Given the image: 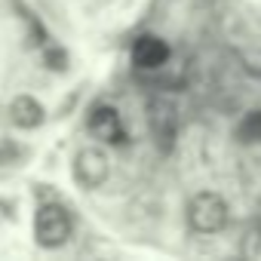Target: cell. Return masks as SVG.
Segmentation results:
<instances>
[{
	"label": "cell",
	"instance_id": "1",
	"mask_svg": "<svg viewBox=\"0 0 261 261\" xmlns=\"http://www.w3.org/2000/svg\"><path fill=\"white\" fill-rule=\"evenodd\" d=\"M74 218L62 203H43L34 215V240L43 249H59L71 240Z\"/></svg>",
	"mask_w": 261,
	"mask_h": 261
},
{
	"label": "cell",
	"instance_id": "2",
	"mask_svg": "<svg viewBox=\"0 0 261 261\" xmlns=\"http://www.w3.org/2000/svg\"><path fill=\"white\" fill-rule=\"evenodd\" d=\"M227 215H230V209H227L224 197L215 194V191H200L188 203V224L197 233H218V230H224Z\"/></svg>",
	"mask_w": 261,
	"mask_h": 261
},
{
	"label": "cell",
	"instance_id": "3",
	"mask_svg": "<svg viewBox=\"0 0 261 261\" xmlns=\"http://www.w3.org/2000/svg\"><path fill=\"white\" fill-rule=\"evenodd\" d=\"M71 172H74V181L86 191H95L108 181L111 175V160L101 148H80L74 154V163H71Z\"/></svg>",
	"mask_w": 261,
	"mask_h": 261
},
{
	"label": "cell",
	"instance_id": "4",
	"mask_svg": "<svg viewBox=\"0 0 261 261\" xmlns=\"http://www.w3.org/2000/svg\"><path fill=\"white\" fill-rule=\"evenodd\" d=\"M86 129H89L92 139H98L105 145H120L123 142V120H120V111L114 105L92 108V114L86 120Z\"/></svg>",
	"mask_w": 261,
	"mask_h": 261
},
{
	"label": "cell",
	"instance_id": "5",
	"mask_svg": "<svg viewBox=\"0 0 261 261\" xmlns=\"http://www.w3.org/2000/svg\"><path fill=\"white\" fill-rule=\"evenodd\" d=\"M169 62V46L163 37L157 34H142L136 43H133V65L142 68V71H157Z\"/></svg>",
	"mask_w": 261,
	"mask_h": 261
},
{
	"label": "cell",
	"instance_id": "6",
	"mask_svg": "<svg viewBox=\"0 0 261 261\" xmlns=\"http://www.w3.org/2000/svg\"><path fill=\"white\" fill-rule=\"evenodd\" d=\"M10 120L19 129H37L43 123V105L34 95H16L10 101Z\"/></svg>",
	"mask_w": 261,
	"mask_h": 261
},
{
	"label": "cell",
	"instance_id": "7",
	"mask_svg": "<svg viewBox=\"0 0 261 261\" xmlns=\"http://www.w3.org/2000/svg\"><path fill=\"white\" fill-rule=\"evenodd\" d=\"M237 136H240V142H246V145H261V111H249V114L240 120Z\"/></svg>",
	"mask_w": 261,
	"mask_h": 261
}]
</instances>
